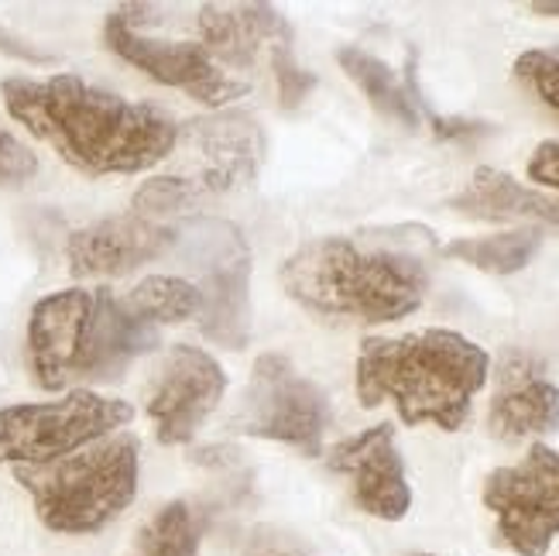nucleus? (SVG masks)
I'll use <instances>...</instances> for the list:
<instances>
[{
    "mask_svg": "<svg viewBox=\"0 0 559 556\" xmlns=\"http://www.w3.org/2000/svg\"><path fill=\"white\" fill-rule=\"evenodd\" d=\"M0 93L17 125L83 176L144 173L173 155L179 138V125L165 110L90 86L72 72L11 76Z\"/></svg>",
    "mask_w": 559,
    "mask_h": 556,
    "instance_id": "1",
    "label": "nucleus"
},
{
    "mask_svg": "<svg viewBox=\"0 0 559 556\" xmlns=\"http://www.w3.org/2000/svg\"><path fill=\"white\" fill-rule=\"evenodd\" d=\"M491 357L456 330H412L368 336L357 354V399L364 409L395 402L405 426L432 423L456 433L474 395L488 385Z\"/></svg>",
    "mask_w": 559,
    "mask_h": 556,
    "instance_id": "2",
    "label": "nucleus"
},
{
    "mask_svg": "<svg viewBox=\"0 0 559 556\" xmlns=\"http://www.w3.org/2000/svg\"><path fill=\"white\" fill-rule=\"evenodd\" d=\"M288 299L316 317L392 323L416 312L426 296V264L405 240L320 237L282 264Z\"/></svg>",
    "mask_w": 559,
    "mask_h": 556,
    "instance_id": "3",
    "label": "nucleus"
},
{
    "mask_svg": "<svg viewBox=\"0 0 559 556\" xmlns=\"http://www.w3.org/2000/svg\"><path fill=\"white\" fill-rule=\"evenodd\" d=\"M141 443L131 433H114L48 464L14 468L45 529L62 536H93L107 529L138 495Z\"/></svg>",
    "mask_w": 559,
    "mask_h": 556,
    "instance_id": "4",
    "label": "nucleus"
},
{
    "mask_svg": "<svg viewBox=\"0 0 559 556\" xmlns=\"http://www.w3.org/2000/svg\"><path fill=\"white\" fill-rule=\"evenodd\" d=\"M176 162L134 192V213L158 221L182 210H200L206 200L254 182L264 162V134L245 110H216L179 131ZM168 155V158H173Z\"/></svg>",
    "mask_w": 559,
    "mask_h": 556,
    "instance_id": "5",
    "label": "nucleus"
},
{
    "mask_svg": "<svg viewBox=\"0 0 559 556\" xmlns=\"http://www.w3.org/2000/svg\"><path fill=\"white\" fill-rule=\"evenodd\" d=\"M176 245L189 258L200 288V330L210 344L245 351L251 341V248L245 234L221 216H192Z\"/></svg>",
    "mask_w": 559,
    "mask_h": 556,
    "instance_id": "6",
    "label": "nucleus"
},
{
    "mask_svg": "<svg viewBox=\"0 0 559 556\" xmlns=\"http://www.w3.org/2000/svg\"><path fill=\"white\" fill-rule=\"evenodd\" d=\"M134 419L124 399L72 389L56 402H21L0 409V468L48 464L107 440Z\"/></svg>",
    "mask_w": 559,
    "mask_h": 556,
    "instance_id": "7",
    "label": "nucleus"
},
{
    "mask_svg": "<svg viewBox=\"0 0 559 556\" xmlns=\"http://www.w3.org/2000/svg\"><path fill=\"white\" fill-rule=\"evenodd\" d=\"M330 423V402L285 354H261L230 426L245 437L296 447L306 457H320Z\"/></svg>",
    "mask_w": 559,
    "mask_h": 556,
    "instance_id": "8",
    "label": "nucleus"
},
{
    "mask_svg": "<svg viewBox=\"0 0 559 556\" xmlns=\"http://www.w3.org/2000/svg\"><path fill=\"white\" fill-rule=\"evenodd\" d=\"M484 505L498 519V540L519 556H546L559 540V450L532 443L512 468L484 481Z\"/></svg>",
    "mask_w": 559,
    "mask_h": 556,
    "instance_id": "9",
    "label": "nucleus"
},
{
    "mask_svg": "<svg viewBox=\"0 0 559 556\" xmlns=\"http://www.w3.org/2000/svg\"><path fill=\"white\" fill-rule=\"evenodd\" d=\"M104 42L114 56H120L128 66L141 69L162 86H173L189 93L192 100L206 107H224L237 96H245L251 86L216 66L200 42H168V38H148L141 35L128 21L124 11H117L104 24Z\"/></svg>",
    "mask_w": 559,
    "mask_h": 556,
    "instance_id": "10",
    "label": "nucleus"
},
{
    "mask_svg": "<svg viewBox=\"0 0 559 556\" xmlns=\"http://www.w3.org/2000/svg\"><path fill=\"white\" fill-rule=\"evenodd\" d=\"M227 392V375L221 360L203 347L176 344L168 351L155 392L148 399V416L155 423V437L165 447H182L200 433L210 413L221 405Z\"/></svg>",
    "mask_w": 559,
    "mask_h": 556,
    "instance_id": "11",
    "label": "nucleus"
},
{
    "mask_svg": "<svg viewBox=\"0 0 559 556\" xmlns=\"http://www.w3.org/2000/svg\"><path fill=\"white\" fill-rule=\"evenodd\" d=\"M326 468L350 477V492L360 512L381 522H399L408 516L412 488L405 481V461L395 447L392 423H378L350 440H340L326 453Z\"/></svg>",
    "mask_w": 559,
    "mask_h": 556,
    "instance_id": "12",
    "label": "nucleus"
},
{
    "mask_svg": "<svg viewBox=\"0 0 559 556\" xmlns=\"http://www.w3.org/2000/svg\"><path fill=\"white\" fill-rule=\"evenodd\" d=\"M93 317V288H62L32 306L28 368L38 389L62 392L76 385Z\"/></svg>",
    "mask_w": 559,
    "mask_h": 556,
    "instance_id": "13",
    "label": "nucleus"
},
{
    "mask_svg": "<svg viewBox=\"0 0 559 556\" xmlns=\"http://www.w3.org/2000/svg\"><path fill=\"white\" fill-rule=\"evenodd\" d=\"M179 227H168L148 216H107L90 227L69 234V272L76 279L100 275H128L141 264H148L176 248Z\"/></svg>",
    "mask_w": 559,
    "mask_h": 556,
    "instance_id": "14",
    "label": "nucleus"
},
{
    "mask_svg": "<svg viewBox=\"0 0 559 556\" xmlns=\"http://www.w3.org/2000/svg\"><path fill=\"white\" fill-rule=\"evenodd\" d=\"M197 32L203 52L221 69H254L272 62L278 48H292L288 21L269 4H206Z\"/></svg>",
    "mask_w": 559,
    "mask_h": 556,
    "instance_id": "15",
    "label": "nucleus"
},
{
    "mask_svg": "<svg viewBox=\"0 0 559 556\" xmlns=\"http://www.w3.org/2000/svg\"><path fill=\"white\" fill-rule=\"evenodd\" d=\"M488 426L504 443L546 437L559 429V389L543 378V368L528 354L515 351L501 357Z\"/></svg>",
    "mask_w": 559,
    "mask_h": 556,
    "instance_id": "16",
    "label": "nucleus"
},
{
    "mask_svg": "<svg viewBox=\"0 0 559 556\" xmlns=\"http://www.w3.org/2000/svg\"><path fill=\"white\" fill-rule=\"evenodd\" d=\"M152 347H158V330L134 317L110 288H93V317L76 381H117Z\"/></svg>",
    "mask_w": 559,
    "mask_h": 556,
    "instance_id": "17",
    "label": "nucleus"
},
{
    "mask_svg": "<svg viewBox=\"0 0 559 556\" xmlns=\"http://www.w3.org/2000/svg\"><path fill=\"white\" fill-rule=\"evenodd\" d=\"M453 210L480 216V221H539L559 227V203L515 182L501 168L480 165L460 197L450 200Z\"/></svg>",
    "mask_w": 559,
    "mask_h": 556,
    "instance_id": "18",
    "label": "nucleus"
},
{
    "mask_svg": "<svg viewBox=\"0 0 559 556\" xmlns=\"http://www.w3.org/2000/svg\"><path fill=\"white\" fill-rule=\"evenodd\" d=\"M336 62L340 69L347 72V76L360 86V93L368 96L371 107L384 117L399 120V125H405L408 131L419 128V104L416 96H412V72H416V52L408 56V69H405V80H399V72L388 66L384 59L364 52V48L357 45H347L336 52Z\"/></svg>",
    "mask_w": 559,
    "mask_h": 556,
    "instance_id": "19",
    "label": "nucleus"
},
{
    "mask_svg": "<svg viewBox=\"0 0 559 556\" xmlns=\"http://www.w3.org/2000/svg\"><path fill=\"white\" fill-rule=\"evenodd\" d=\"M539 245H543L539 227H519V230L495 234V237L450 240V245L443 248V255L471 264V269L488 272V275H515L532 258H536Z\"/></svg>",
    "mask_w": 559,
    "mask_h": 556,
    "instance_id": "20",
    "label": "nucleus"
},
{
    "mask_svg": "<svg viewBox=\"0 0 559 556\" xmlns=\"http://www.w3.org/2000/svg\"><path fill=\"white\" fill-rule=\"evenodd\" d=\"M206 519L197 505L189 501H168L141 525L138 553L141 556H200Z\"/></svg>",
    "mask_w": 559,
    "mask_h": 556,
    "instance_id": "21",
    "label": "nucleus"
},
{
    "mask_svg": "<svg viewBox=\"0 0 559 556\" xmlns=\"http://www.w3.org/2000/svg\"><path fill=\"white\" fill-rule=\"evenodd\" d=\"M128 309L152 327L155 323H186V320L200 317L203 299H200V288L189 279L152 275V279H144L131 288Z\"/></svg>",
    "mask_w": 559,
    "mask_h": 556,
    "instance_id": "22",
    "label": "nucleus"
},
{
    "mask_svg": "<svg viewBox=\"0 0 559 556\" xmlns=\"http://www.w3.org/2000/svg\"><path fill=\"white\" fill-rule=\"evenodd\" d=\"M515 76L559 120V48H532L515 59Z\"/></svg>",
    "mask_w": 559,
    "mask_h": 556,
    "instance_id": "23",
    "label": "nucleus"
},
{
    "mask_svg": "<svg viewBox=\"0 0 559 556\" xmlns=\"http://www.w3.org/2000/svg\"><path fill=\"white\" fill-rule=\"evenodd\" d=\"M272 72H275V83H278V100L285 110L299 107L306 100V93L316 86V76L312 72H306L296 56H292V48H278V52L272 56Z\"/></svg>",
    "mask_w": 559,
    "mask_h": 556,
    "instance_id": "24",
    "label": "nucleus"
},
{
    "mask_svg": "<svg viewBox=\"0 0 559 556\" xmlns=\"http://www.w3.org/2000/svg\"><path fill=\"white\" fill-rule=\"evenodd\" d=\"M38 173V158L28 144L0 128V182H24Z\"/></svg>",
    "mask_w": 559,
    "mask_h": 556,
    "instance_id": "25",
    "label": "nucleus"
},
{
    "mask_svg": "<svg viewBox=\"0 0 559 556\" xmlns=\"http://www.w3.org/2000/svg\"><path fill=\"white\" fill-rule=\"evenodd\" d=\"M528 179L559 192V141H543L528 158Z\"/></svg>",
    "mask_w": 559,
    "mask_h": 556,
    "instance_id": "26",
    "label": "nucleus"
},
{
    "mask_svg": "<svg viewBox=\"0 0 559 556\" xmlns=\"http://www.w3.org/2000/svg\"><path fill=\"white\" fill-rule=\"evenodd\" d=\"M532 11H536V14H549V17H559V0H536V4H532Z\"/></svg>",
    "mask_w": 559,
    "mask_h": 556,
    "instance_id": "27",
    "label": "nucleus"
},
{
    "mask_svg": "<svg viewBox=\"0 0 559 556\" xmlns=\"http://www.w3.org/2000/svg\"><path fill=\"white\" fill-rule=\"evenodd\" d=\"M258 556H309V553H299V549H269V553H258Z\"/></svg>",
    "mask_w": 559,
    "mask_h": 556,
    "instance_id": "28",
    "label": "nucleus"
},
{
    "mask_svg": "<svg viewBox=\"0 0 559 556\" xmlns=\"http://www.w3.org/2000/svg\"><path fill=\"white\" fill-rule=\"evenodd\" d=\"M405 556H432V553H405Z\"/></svg>",
    "mask_w": 559,
    "mask_h": 556,
    "instance_id": "29",
    "label": "nucleus"
}]
</instances>
